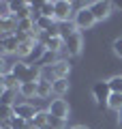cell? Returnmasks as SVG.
Returning a JSON list of instances; mask_svg holds the SVG:
<instances>
[{
  "label": "cell",
  "instance_id": "6da1fadb",
  "mask_svg": "<svg viewBox=\"0 0 122 129\" xmlns=\"http://www.w3.org/2000/svg\"><path fill=\"white\" fill-rule=\"evenodd\" d=\"M13 75L19 80V84L39 82V80H41V67H32V64L19 60V62L13 64Z\"/></svg>",
  "mask_w": 122,
  "mask_h": 129
},
{
  "label": "cell",
  "instance_id": "7a4b0ae2",
  "mask_svg": "<svg viewBox=\"0 0 122 129\" xmlns=\"http://www.w3.org/2000/svg\"><path fill=\"white\" fill-rule=\"evenodd\" d=\"M73 24H75V28H79V30H88V28H92L96 24L94 15H92L90 7H81L79 11H75V15H73Z\"/></svg>",
  "mask_w": 122,
  "mask_h": 129
},
{
  "label": "cell",
  "instance_id": "3957f363",
  "mask_svg": "<svg viewBox=\"0 0 122 129\" xmlns=\"http://www.w3.org/2000/svg\"><path fill=\"white\" fill-rule=\"evenodd\" d=\"M19 43H22V39H19L17 32H13V35H0V47H2V56H7V54H17Z\"/></svg>",
  "mask_w": 122,
  "mask_h": 129
},
{
  "label": "cell",
  "instance_id": "277c9868",
  "mask_svg": "<svg viewBox=\"0 0 122 129\" xmlns=\"http://www.w3.org/2000/svg\"><path fill=\"white\" fill-rule=\"evenodd\" d=\"M90 11H92V15H94L96 22H103V19H107L109 15H111L113 2H107V0H96V2H92V5H90Z\"/></svg>",
  "mask_w": 122,
  "mask_h": 129
},
{
  "label": "cell",
  "instance_id": "5b68a950",
  "mask_svg": "<svg viewBox=\"0 0 122 129\" xmlns=\"http://www.w3.org/2000/svg\"><path fill=\"white\" fill-rule=\"evenodd\" d=\"M92 95H94L96 103H107L109 97H111V88H109V82L107 80H103V82H96L94 86H92Z\"/></svg>",
  "mask_w": 122,
  "mask_h": 129
},
{
  "label": "cell",
  "instance_id": "8992f818",
  "mask_svg": "<svg viewBox=\"0 0 122 129\" xmlns=\"http://www.w3.org/2000/svg\"><path fill=\"white\" fill-rule=\"evenodd\" d=\"M64 50H67L69 56H77L81 52V35H79V30H75L73 35H69V37L64 39Z\"/></svg>",
  "mask_w": 122,
  "mask_h": 129
},
{
  "label": "cell",
  "instance_id": "52a82bcc",
  "mask_svg": "<svg viewBox=\"0 0 122 129\" xmlns=\"http://www.w3.org/2000/svg\"><path fill=\"white\" fill-rule=\"evenodd\" d=\"M71 13H73V2H69V0H56V22H69Z\"/></svg>",
  "mask_w": 122,
  "mask_h": 129
},
{
  "label": "cell",
  "instance_id": "ba28073f",
  "mask_svg": "<svg viewBox=\"0 0 122 129\" xmlns=\"http://www.w3.org/2000/svg\"><path fill=\"white\" fill-rule=\"evenodd\" d=\"M49 114L56 116V118H60V120H67L69 118V103L64 99H54L49 103Z\"/></svg>",
  "mask_w": 122,
  "mask_h": 129
},
{
  "label": "cell",
  "instance_id": "9c48e42d",
  "mask_svg": "<svg viewBox=\"0 0 122 129\" xmlns=\"http://www.w3.org/2000/svg\"><path fill=\"white\" fill-rule=\"evenodd\" d=\"M19 39H22V43H19V50H17V56L19 58H30V54L34 52V47H36V39L34 37H22L19 35Z\"/></svg>",
  "mask_w": 122,
  "mask_h": 129
},
{
  "label": "cell",
  "instance_id": "30bf717a",
  "mask_svg": "<svg viewBox=\"0 0 122 129\" xmlns=\"http://www.w3.org/2000/svg\"><path fill=\"white\" fill-rule=\"evenodd\" d=\"M13 108H15V116H22L24 120H32L36 116V112H39L32 103H15Z\"/></svg>",
  "mask_w": 122,
  "mask_h": 129
},
{
  "label": "cell",
  "instance_id": "8fae6325",
  "mask_svg": "<svg viewBox=\"0 0 122 129\" xmlns=\"http://www.w3.org/2000/svg\"><path fill=\"white\" fill-rule=\"evenodd\" d=\"M28 123H32L36 129L47 127V123H49V110H39V112H36V116L32 120H28Z\"/></svg>",
  "mask_w": 122,
  "mask_h": 129
},
{
  "label": "cell",
  "instance_id": "7c38bea8",
  "mask_svg": "<svg viewBox=\"0 0 122 129\" xmlns=\"http://www.w3.org/2000/svg\"><path fill=\"white\" fill-rule=\"evenodd\" d=\"M54 73L58 80H67V75L71 73V64H69V60H58V62L54 64Z\"/></svg>",
  "mask_w": 122,
  "mask_h": 129
},
{
  "label": "cell",
  "instance_id": "4fadbf2b",
  "mask_svg": "<svg viewBox=\"0 0 122 129\" xmlns=\"http://www.w3.org/2000/svg\"><path fill=\"white\" fill-rule=\"evenodd\" d=\"M19 80L15 78L13 73H7V75H0V90H7V88H19Z\"/></svg>",
  "mask_w": 122,
  "mask_h": 129
},
{
  "label": "cell",
  "instance_id": "5bb4252c",
  "mask_svg": "<svg viewBox=\"0 0 122 129\" xmlns=\"http://www.w3.org/2000/svg\"><path fill=\"white\" fill-rule=\"evenodd\" d=\"M51 92H54V84L51 82H45V80H39V82H36V97L45 99V97H49Z\"/></svg>",
  "mask_w": 122,
  "mask_h": 129
},
{
  "label": "cell",
  "instance_id": "9a60e30c",
  "mask_svg": "<svg viewBox=\"0 0 122 129\" xmlns=\"http://www.w3.org/2000/svg\"><path fill=\"white\" fill-rule=\"evenodd\" d=\"M58 24H56L54 17H41L39 22H36V32H49L51 28H56Z\"/></svg>",
  "mask_w": 122,
  "mask_h": 129
},
{
  "label": "cell",
  "instance_id": "2e32d148",
  "mask_svg": "<svg viewBox=\"0 0 122 129\" xmlns=\"http://www.w3.org/2000/svg\"><path fill=\"white\" fill-rule=\"evenodd\" d=\"M107 108L109 110H116V112L122 110V92H111V97L107 101Z\"/></svg>",
  "mask_w": 122,
  "mask_h": 129
},
{
  "label": "cell",
  "instance_id": "e0dca14e",
  "mask_svg": "<svg viewBox=\"0 0 122 129\" xmlns=\"http://www.w3.org/2000/svg\"><path fill=\"white\" fill-rule=\"evenodd\" d=\"M69 92V80H56L54 82V95L62 97Z\"/></svg>",
  "mask_w": 122,
  "mask_h": 129
},
{
  "label": "cell",
  "instance_id": "ac0fdd59",
  "mask_svg": "<svg viewBox=\"0 0 122 129\" xmlns=\"http://www.w3.org/2000/svg\"><path fill=\"white\" fill-rule=\"evenodd\" d=\"M41 80L51 82V84L58 80V78H56V73H54V64H49V67H41Z\"/></svg>",
  "mask_w": 122,
  "mask_h": 129
},
{
  "label": "cell",
  "instance_id": "d6986e66",
  "mask_svg": "<svg viewBox=\"0 0 122 129\" xmlns=\"http://www.w3.org/2000/svg\"><path fill=\"white\" fill-rule=\"evenodd\" d=\"M19 95L24 97H36V82H28L19 86Z\"/></svg>",
  "mask_w": 122,
  "mask_h": 129
},
{
  "label": "cell",
  "instance_id": "ffe728a7",
  "mask_svg": "<svg viewBox=\"0 0 122 129\" xmlns=\"http://www.w3.org/2000/svg\"><path fill=\"white\" fill-rule=\"evenodd\" d=\"M19 92V88H7L2 90V106H13V97Z\"/></svg>",
  "mask_w": 122,
  "mask_h": 129
},
{
  "label": "cell",
  "instance_id": "44dd1931",
  "mask_svg": "<svg viewBox=\"0 0 122 129\" xmlns=\"http://www.w3.org/2000/svg\"><path fill=\"white\" fill-rule=\"evenodd\" d=\"M107 82H109L111 92H122V75H113V78H109Z\"/></svg>",
  "mask_w": 122,
  "mask_h": 129
},
{
  "label": "cell",
  "instance_id": "7402d4cb",
  "mask_svg": "<svg viewBox=\"0 0 122 129\" xmlns=\"http://www.w3.org/2000/svg\"><path fill=\"white\" fill-rule=\"evenodd\" d=\"M15 116V108L13 106H2L0 108V120H11Z\"/></svg>",
  "mask_w": 122,
  "mask_h": 129
},
{
  "label": "cell",
  "instance_id": "603a6c76",
  "mask_svg": "<svg viewBox=\"0 0 122 129\" xmlns=\"http://www.w3.org/2000/svg\"><path fill=\"white\" fill-rule=\"evenodd\" d=\"M11 125H13V129H24L28 125V120H24L22 116H13L11 118Z\"/></svg>",
  "mask_w": 122,
  "mask_h": 129
},
{
  "label": "cell",
  "instance_id": "cb8c5ba5",
  "mask_svg": "<svg viewBox=\"0 0 122 129\" xmlns=\"http://www.w3.org/2000/svg\"><path fill=\"white\" fill-rule=\"evenodd\" d=\"M113 52H116V56H120V58H122V37L113 41Z\"/></svg>",
  "mask_w": 122,
  "mask_h": 129
},
{
  "label": "cell",
  "instance_id": "d4e9b609",
  "mask_svg": "<svg viewBox=\"0 0 122 129\" xmlns=\"http://www.w3.org/2000/svg\"><path fill=\"white\" fill-rule=\"evenodd\" d=\"M0 129H13L11 120H0Z\"/></svg>",
  "mask_w": 122,
  "mask_h": 129
},
{
  "label": "cell",
  "instance_id": "484cf974",
  "mask_svg": "<svg viewBox=\"0 0 122 129\" xmlns=\"http://www.w3.org/2000/svg\"><path fill=\"white\" fill-rule=\"evenodd\" d=\"M113 7H116V9H120V11H122V0H120V2H113Z\"/></svg>",
  "mask_w": 122,
  "mask_h": 129
},
{
  "label": "cell",
  "instance_id": "4316f807",
  "mask_svg": "<svg viewBox=\"0 0 122 129\" xmlns=\"http://www.w3.org/2000/svg\"><path fill=\"white\" fill-rule=\"evenodd\" d=\"M118 123H120V127H122V110L118 112Z\"/></svg>",
  "mask_w": 122,
  "mask_h": 129
},
{
  "label": "cell",
  "instance_id": "83f0119b",
  "mask_svg": "<svg viewBox=\"0 0 122 129\" xmlns=\"http://www.w3.org/2000/svg\"><path fill=\"white\" fill-rule=\"evenodd\" d=\"M24 129H36V127H34V125H32V123H28V125H26V127H24Z\"/></svg>",
  "mask_w": 122,
  "mask_h": 129
},
{
  "label": "cell",
  "instance_id": "f1b7e54d",
  "mask_svg": "<svg viewBox=\"0 0 122 129\" xmlns=\"http://www.w3.org/2000/svg\"><path fill=\"white\" fill-rule=\"evenodd\" d=\"M71 129H88V127H84V125H75V127H71Z\"/></svg>",
  "mask_w": 122,
  "mask_h": 129
}]
</instances>
